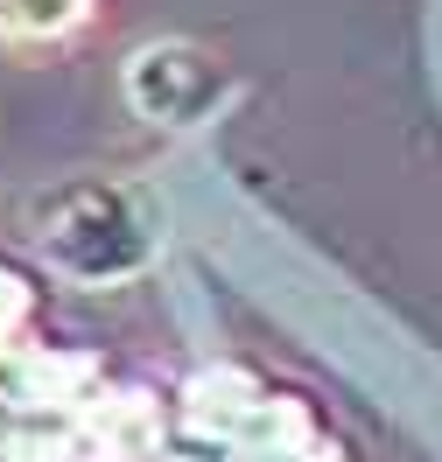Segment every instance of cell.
<instances>
[{
    "label": "cell",
    "mask_w": 442,
    "mask_h": 462,
    "mask_svg": "<svg viewBox=\"0 0 442 462\" xmlns=\"http://www.w3.org/2000/svg\"><path fill=\"white\" fill-rule=\"evenodd\" d=\"M42 253L63 266V273H78V281H119V273H134L147 260V225L134 217V203L113 197V189H63L50 203V217H42Z\"/></svg>",
    "instance_id": "1"
},
{
    "label": "cell",
    "mask_w": 442,
    "mask_h": 462,
    "mask_svg": "<svg viewBox=\"0 0 442 462\" xmlns=\"http://www.w3.org/2000/svg\"><path fill=\"white\" fill-rule=\"evenodd\" d=\"M127 91H134V106L147 119H162V126H197L211 119L218 106H232V78L218 70L211 50L197 42H155L134 57L127 70Z\"/></svg>",
    "instance_id": "2"
},
{
    "label": "cell",
    "mask_w": 442,
    "mask_h": 462,
    "mask_svg": "<svg viewBox=\"0 0 442 462\" xmlns=\"http://www.w3.org/2000/svg\"><path fill=\"white\" fill-rule=\"evenodd\" d=\"M0 22L22 35H57L71 22H85V0H0Z\"/></svg>",
    "instance_id": "3"
}]
</instances>
